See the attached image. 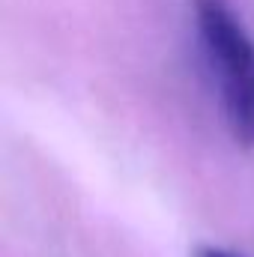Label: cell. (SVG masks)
Masks as SVG:
<instances>
[{
  "label": "cell",
  "mask_w": 254,
  "mask_h": 257,
  "mask_svg": "<svg viewBox=\"0 0 254 257\" xmlns=\"http://www.w3.org/2000/svg\"><path fill=\"white\" fill-rule=\"evenodd\" d=\"M194 30L230 138L254 150V36L227 0H191Z\"/></svg>",
  "instance_id": "1"
},
{
  "label": "cell",
  "mask_w": 254,
  "mask_h": 257,
  "mask_svg": "<svg viewBox=\"0 0 254 257\" xmlns=\"http://www.w3.org/2000/svg\"><path fill=\"white\" fill-rule=\"evenodd\" d=\"M194 257H245L239 254V251H233V248H224V245H200Z\"/></svg>",
  "instance_id": "2"
}]
</instances>
